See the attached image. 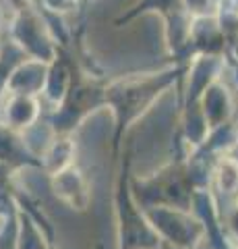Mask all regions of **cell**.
Masks as SVG:
<instances>
[{
    "label": "cell",
    "mask_w": 238,
    "mask_h": 249,
    "mask_svg": "<svg viewBox=\"0 0 238 249\" xmlns=\"http://www.w3.org/2000/svg\"><path fill=\"white\" fill-rule=\"evenodd\" d=\"M189 62L172 60L168 67L149 73H133L106 83V108L112 112V156L118 160L127 135L159 100L176 85H180Z\"/></svg>",
    "instance_id": "cell-1"
},
{
    "label": "cell",
    "mask_w": 238,
    "mask_h": 249,
    "mask_svg": "<svg viewBox=\"0 0 238 249\" xmlns=\"http://www.w3.org/2000/svg\"><path fill=\"white\" fill-rule=\"evenodd\" d=\"M133 154L127 142L118 156V175L114 183V220H116V249H156L159 237L147 220L145 210L135 199L130 189Z\"/></svg>",
    "instance_id": "cell-2"
},
{
    "label": "cell",
    "mask_w": 238,
    "mask_h": 249,
    "mask_svg": "<svg viewBox=\"0 0 238 249\" xmlns=\"http://www.w3.org/2000/svg\"><path fill=\"white\" fill-rule=\"evenodd\" d=\"M130 189L143 210L158 206L190 210L199 185L187 156H178L149 175H130Z\"/></svg>",
    "instance_id": "cell-3"
},
{
    "label": "cell",
    "mask_w": 238,
    "mask_h": 249,
    "mask_svg": "<svg viewBox=\"0 0 238 249\" xmlns=\"http://www.w3.org/2000/svg\"><path fill=\"white\" fill-rule=\"evenodd\" d=\"M106 83L108 81L85 71L79 65V60H77L71 89L63 98V102L52 108L48 119H46L50 123V127L54 129V133L73 135L89 116L104 110L106 108Z\"/></svg>",
    "instance_id": "cell-4"
},
{
    "label": "cell",
    "mask_w": 238,
    "mask_h": 249,
    "mask_svg": "<svg viewBox=\"0 0 238 249\" xmlns=\"http://www.w3.org/2000/svg\"><path fill=\"white\" fill-rule=\"evenodd\" d=\"M143 15H159L164 23V40L166 50L172 60L189 62V34L193 15L187 11L184 0H135L127 11H122L114 25L125 27L130 21L143 17Z\"/></svg>",
    "instance_id": "cell-5"
},
{
    "label": "cell",
    "mask_w": 238,
    "mask_h": 249,
    "mask_svg": "<svg viewBox=\"0 0 238 249\" xmlns=\"http://www.w3.org/2000/svg\"><path fill=\"white\" fill-rule=\"evenodd\" d=\"M9 37L27 58L52 62L60 52L58 40L46 13L42 9H35L29 0H21L15 6L9 25Z\"/></svg>",
    "instance_id": "cell-6"
},
{
    "label": "cell",
    "mask_w": 238,
    "mask_h": 249,
    "mask_svg": "<svg viewBox=\"0 0 238 249\" xmlns=\"http://www.w3.org/2000/svg\"><path fill=\"white\" fill-rule=\"evenodd\" d=\"M149 224L159 237V243H170L182 249H197L205 241V222L195 214L193 208L158 206L147 208Z\"/></svg>",
    "instance_id": "cell-7"
},
{
    "label": "cell",
    "mask_w": 238,
    "mask_h": 249,
    "mask_svg": "<svg viewBox=\"0 0 238 249\" xmlns=\"http://www.w3.org/2000/svg\"><path fill=\"white\" fill-rule=\"evenodd\" d=\"M189 54L190 58L199 56V54L224 58L228 56V40L216 13L193 17L189 34Z\"/></svg>",
    "instance_id": "cell-8"
},
{
    "label": "cell",
    "mask_w": 238,
    "mask_h": 249,
    "mask_svg": "<svg viewBox=\"0 0 238 249\" xmlns=\"http://www.w3.org/2000/svg\"><path fill=\"white\" fill-rule=\"evenodd\" d=\"M52 191L58 201H63L66 208L85 212L91 204V183L81 166L71 164L58 173L50 175Z\"/></svg>",
    "instance_id": "cell-9"
},
{
    "label": "cell",
    "mask_w": 238,
    "mask_h": 249,
    "mask_svg": "<svg viewBox=\"0 0 238 249\" xmlns=\"http://www.w3.org/2000/svg\"><path fill=\"white\" fill-rule=\"evenodd\" d=\"M0 162L9 164L17 173L25 168L42 170V162L25 142V135L2 121H0Z\"/></svg>",
    "instance_id": "cell-10"
},
{
    "label": "cell",
    "mask_w": 238,
    "mask_h": 249,
    "mask_svg": "<svg viewBox=\"0 0 238 249\" xmlns=\"http://www.w3.org/2000/svg\"><path fill=\"white\" fill-rule=\"evenodd\" d=\"M46 77H48V62L23 56L13 67L6 93H27V96L42 98Z\"/></svg>",
    "instance_id": "cell-11"
},
{
    "label": "cell",
    "mask_w": 238,
    "mask_h": 249,
    "mask_svg": "<svg viewBox=\"0 0 238 249\" xmlns=\"http://www.w3.org/2000/svg\"><path fill=\"white\" fill-rule=\"evenodd\" d=\"M42 121V102L40 96L27 93H6V102L2 108V123L17 131L32 129L35 123Z\"/></svg>",
    "instance_id": "cell-12"
},
{
    "label": "cell",
    "mask_w": 238,
    "mask_h": 249,
    "mask_svg": "<svg viewBox=\"0 0 238 249\" xmlns=\"http://www.w3.org/2000/svg\"><path fill=\"white\" fill-rule=\"evenodd\" d=\"M201 110L207 121V127H220L234 119V96L228 85L218 79L203 91L201 96Z\"/></svg>",
    "instance_id": "cell-13"
},
{
    "label": "cell",
    "mask_w": 238,
    "mask_h": 249,
    "mask_svg": "<svg viewBox=\"0 0 238 249\" xmlns=\"http://www.w3.org/2000/svg\"><path fill=\"white\" fill-rule=\"evenodd\" d=\"M75 158H77V143L73 135H60V133L52 137V142L40 154L42 170L48 175H54L66 166L77 164Z\"/></svg>",
    "instance_id": "cell-14"
},
{
    "label": "cell",
    "mask_w": 238,
    "mask_h": 249,
    "mask_svg": "<svg viewBox=\"0 0 238 249\" xmlns=\"http://www.w3.org/2000/svg\"><path fill=\"white\" fill-rule=\"evenodd\" d=\"M209 187L220 193H224V196L238 197V158L236 156L226 154L213 164Z\"/></svg>",
    "instance_id": "cell-15"
},
{
    "label": "cell",
    "mask_w": 238,
    "mask_h": 249,
    "mask_svg": "<svg viewBox=\"0 0 238 249\" xmlns=\"http://www.w3.org/2000/svg\"><path fill=\"white\" fill-rule=\"evenodd\" d=\"M25 56L17 46H15L11 42V46L6 48L4 46V52H2V58H0V98L6 93V89H9V77H11V71L13 67L17 65V62Z\"/></svg>",
    "instance_id": "cell-16"
},
{
    "label": "cell",
    "mask_w": 238,
    "mask_h": 249,
    "mask_svg": "<svg viewBox=\"0 0 238 249\" xmlns=\"http://www.w3.org/2000/svg\"><path fill=\"white\" fill-rule=\"evenodd\" d=\"M218 2L220 0H184V6H187V11L193 15V17H199V15L216 13Z\"/></svg>",
    "instance_id": "cell-17"
},
{
    "label": "cell",
    "mask_w": 238,
    "mask_h": 249,
    "mask_svg": "<svg viewBox=\"0 0 238 249\" xmlns=\"http://www.w3.org/2000/svg\"><path fill=\"white\" fill-rule=\"evenodd\" d=\"M222 220H224V227L228 231V235L238 243V199L232 204V208L228 210L226 218H222Z\"/></svg>",
    "instance_id": "cell-18"
},
{
    "label": "cell",
    "mask_w": 238,
    "mask_h": 249,
    "mask_svg": "<svg viewBox=\"0 0 238 249\" xmlns=\"http://www.w3.org/2000/svg\"><path fill=\"white\" fill-rule=\"evenodd\" d=\"M158 249H182V247H174V245H170V243H159Z\"/></svg>",
    "instance_id": "cell-19"
},
{
    "label": "cell",
    "mask_w": 238,
    "mask_h": 249,
    "mask_svg": "<svg viewBox=\"0 0 238 249\" xmlns=\"http://www.w3.org/2000/svg\"><path fill=\"white\" fill-rule=\"evenodd\" d=\"M232 69H234V79H236V85H238V62L232 60Z\"/></svg>",
    "instance_id": "cell-20"
},
{
    "label": "cell",
    "mask_w": 238,
    "mask_h": 249,
    "mask_svg": "<svg viewBox=\"0 0 238 249\" xmlns=\"http://www.w3.org/2000/svg\"><path fill=\"white\" fill-rule=\"evenodd\" d=\"M2 19H4V15H2V4H0V27H2Z\"/></svg>",
    "instance_id": "cell-21"
},
{
    "label": "cell",
    "mask_w": 238,
    "mask_h": 249,
    "mask_svg": "<svg viewBox=\"0 0 238 249\" xmlns=\"http://www.w3.org/2000/svg\"><path fill=\"white\" fill-rule=\"evenodd\" d=\"M2 52H4V46L0 44V58H2Z\"/></svg>",
    "instance_id": "cell-22"
},
{
    "label": "cell",
    "mask_w": 238,
    "mask_h": 249,
    "mask_svg": "<svg viewBox=\"0 0 238 249\" xmlns=\"http://www.w3.org/2000/svg\"><path fill=\"white\" fill-rule=\"evenodd\" d=\"M4 2H6V0H0V4H2V6H4Z\"/></svg>",
    "instance_id": "cell-23"
},
{
    "label": "cell",
    "mask_w": 238,
    "mask_h": 249,
    "mask_svg": "<svg viewBox=\"0 0 238 249\" xmlns=\"http://www.w3.org/2000/svg\"><path fill=\"white\" fill-rule=\"evenodd\" d=\"M234 60H236V62H238V58H234ZM230 62H232V60H230Z\"/></svg>",
    "instance_id": "cell-24"
},
{
    "label": "cell",
    "mask_w": 238,
    "mask_h": 249,
    "mask_svg": "<svg viewBox=\"0 0 238 249\" xmlns=\"http://www.w3.org/2000/svg\"><path fill=\"white\" fill-rule=\"evenodd\" d=\"M236 249H238V247H236Z\"/></svg>",
    "instance_id": "cell-25"
},
{
    "label": "cell",
    "mask_w": 238,
    "mask_h": 249,
    "mask_svg": "<svg viewBox=\"0 0 238 249\" xmlns=\"http://www.w3.org/2000/svg\"><path fill=\"white\" fill-rule=\"evenodd\" d=\"M156 249H158V247H156Z\"/></svg>",
    "instance_id": "cell-26"
}]
</instances>
